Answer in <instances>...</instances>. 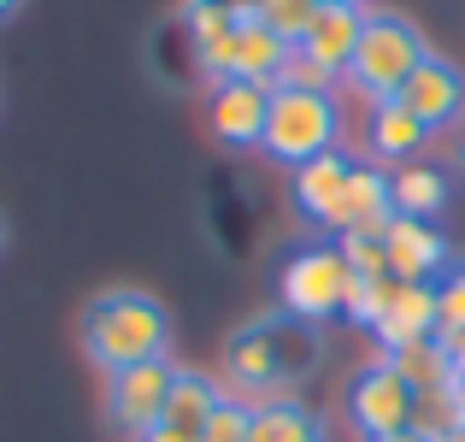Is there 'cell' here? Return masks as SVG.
Returning a JSON list of instances; mask_svg holds the SVG:
<instances>
[{
	"mask_svg": "<svg viewBox=\"0 0 465 442\" xmlns=\"http://www.w3.org/2000/svg\"><path fill=\"white\" fill-rule=\"evenodd\" d=\"M336 248H341V260H348V272H353V277H389L383 230H348Z\"/></svg>",
	"mask_w": 465,
	"mask_h": 442,
	"instance_id": "cell-22",
	"label": "cell"
},
{
	"mask_svg": "<svg viewBox=\"0 0 465 442\" xmlns=\"http://www.w3.org/2000/svg\"><path fill=\"white\" fill-rule=\"evenodd\" d=\"M318 6H360L365 12V0H318Z\"/></svg>",
	"mask_w": 465,
	"mask_h": 442,
	"instance_id": "cell-33",
	"label": "cell"
},
{
	"mask_svg": "<svg viewBox=\"0 0 465 442\" xmlns=\"http://www.w3.org/2000/svg\"><path fill=\"white\" fill-rule=\"evenodd\" d=\"M371 337L383 342V354L430 342L436 337V284H389V301H383V313H377Z\"/></svg>",
	"mask_w": 465,
	"mask_h": 442,
	"instance_id": "cell-11",
	"label": "cell"
},
{
	"mask_svg": "<svg viewBox=\"0 0 465 442\" xmlns=\"http://www.w3.org/2000/svg\"><path fill=\"white\" fill-rule=\"evenodd\" d=\"M348 425L365 442L412 431V384L389 360H371L365 372H353V384H348Z\"/></svg>",
	"mask_w": 465,
	"mask_h": 442,
	"instance_id": "cell-6",
	"label": "cell"
},
{
	"mask_svg": "<svg viewBox=\"0 0 465 442\" xmlns=\"http://www.w3.org/2000/svg\"><path fill=\"white\" fill-rule=\"evenodd\" d=\"M454 195L442 166H424V159H407L401 171H389V201H395L401 218H436Z\"/></svg>",
	"mask_w": 465,
	"mask_h": 442,
	"instance_id": "cell-15",
	"label": "cell"
},
{
	"mask_svg": "<svg viewBox=\"0 0 465 442\" xmlns=\"http://www.w3.org/2000/svg\"><path fill=\"white\" fill-rule=\"evenodd\" d=\"M248 419H253V407H248V401L224 396V401H218V413H213V425H206V437H201V442H248Z\"/></svg>",
	"mask_w": 465,
	"mask_h": 442,
	"instance_id": "cell-27",
	"label": "cell"
},
{
	"mask_svg": "<svg viewBox=\"0 0 465 442\" xmlns=\"http://www.w3.org/2000/svg\"><path fill=\"white\" fill-rule=\"evenodd\" d=\"M460 425H465L460 377H454V384H442V389H419V396H412V431H419V437L442 442L448 431H460Z\"/></svg>",
	"mask_w": 465,
	"mask_h": 442,
	"instance_id": "cell-20",
	"label": "cell"
},
{
	"mask_svg": "<svg viewBox=\"0 0 465 442\" xmlns=\"http://www.w3.org/2000/svg\"><path fill=\"white\" fill-rule=\"evenodd\" d=\"M183 6H206V12H224V18H253L260 0H183Z\"/></svg>",
	"mask_w": 465,
	"mask_h": 442,
	"instance_id": "cell-28",
	"label": "cell"
},
{
	"mask_svg": "<svg viewBox=\"0 0 465 442\" xmlns=\"http://www.w3.org/2000/svg\"><path fill=\"white\" fill-rule=\"evenodd\" d=\"M218 401H224V389H218L206 372H177L171 401H165V419H159V425H171V431H189V437H206Z\"/></svg>",
	"mask_w": 465,
	"mask_h": 442,
	"instance_id": "cell-16",
	"label": "cell"
},
{
	"mask_svg": "<svg viewBox=\"0 0 465 442\" xmlns=\"http://www.w3.org/2000/svg\"><path fill=\"white\" fill-rule=\"evenodd\" d=\"M389 284H395V277H353L348 301H341V318H353V325L371 330L377 313H383V301H389Z\"/></svg>",
	"mask_w": 465,
	"mask_h": 442,
	"instance_id": "cell-24",
	"label": "cell"
},
{
	"mask_svg": "<svg viewBox=\"0 0 465 442\" xmlns=\"http://www.w3.org/2000/svg\"><path fill=\"white\" fill-rule=\"evenodd\" d=\"M454 159L465 166V118H460V130H454Z\"/></svg>",
	"mask_w": 465,
	"mask_h": 442,
	"instance_id": "cell-31",
	"label": "cell"
},
{
	"mask_svg": "<svg viewBox=\"0 0 465 442\" xmlns=\"http://www.w3.org/2000/svg\"><path fill=\"white\" fill-rule=\"evenodd\" d=\"M277 89H301V95H336V71H324L318 59H307L295 47V54L283 59V71H277Z\"/></svg>",
	"mask_w": 465,
	"mask_h": 442,
	"instance_id": "cell-25",
	"label": "cell"
},
{
	"mask_svg": "<svg viewBox=\"0 0 465 442\" xmlns=\"http://www.w3.org/2000/svg\"><path fill=\"white\" fill-rule=\"evenodd\" d=\"M171 348V313L148 289H106L83 306V354L106 377L142 360H165Z\"/></svg>",
	"mask_w": 465,
	"mask_h": 442,
	"instance_id": "cell-2",
	"label": "cell"
},
{
	"mask_svg": "<svg viewBox=\"0 0 465 442\" xmlns=\"http://www.w3.org/2000/svg\"><path fill=\"white\" fill-rule=\"evenodd\" d=\"M377 442H430V437H419V431H395V437H377Z\"/></svg>",
	"mask_w": 465,
	"mask_h": 442,
	"instance_id": "cell-30",
	"label": "cell"
},
{
	"mask_svg": "<svg viewBox=\"0 0 465 442\" xmlns=\"http://www.w3.org/2000/svg\"><path fill=\"white\" fill-rule=\"evenodd\" d=\"M424 59H430V47H424V35L412 30L401 12H365L360 47H353V59H348V83L360 95H371V106L395 101Z\"/></svg>",
	"mask_w": 465,
	"mask_h": 442,
	"instance_id": "cell-3",
	"label": "cell"
},
{
	"mask_svg": "<svg viewBox=\"0 0 465 442\" xmlns=\"http://www.w3.org/2000/svg\"><path fill=\"white\" fill-rule=\"evenodd\" d=\"M348 284H353V272H348V260H341V248L312 242V248H295L283 260V272H277V301H283V313L318 325V318L341 313Z\"/></svg>",
	"mask_w": 465,
	"mask_h": 442,
	"instance_id": "cell-5",
	"label": "cell"
},
{
	"mask_svg": "<svg viewBox=\"0 0 465 442\" xmlns=\"http://www.w3.org/2000/svg\"><path fill=\"white\" fill-rule=\"evenodd\" d=\"M18 6H24V0H0V24H6V18H12Z\"/></svg>",
	"mask_w": 465,
	"mask_h": 442,
	"instance_id": "cell-32",
	"label": "cell"
},
{
	"mask_svg": "<svg viewBox=\"0 0 465 442\" xmlns=\"http://www.w3.org/2000/svg\"><path fill=\"white\" fill-rule=\"evenodd\" d=\"M424 142H430V130H424L401 101H377L371 106V154L377 159H401V166H407V159H419Z\"/></svg>",
	"mask_w": 465,
	"mask_h": 442,
	"instance_id": "cell-19",
	"label": "cell"
},
{
	"mask_svg": "<svg viewBox=\"0 0 465 442\" xmlns=\"http://www.w3.org/2000/svg\"><path fill=\"white\" fill-rule=\"evenodd\" d=\"M248 442H324V419H318L307 401L283 396V401H265V407H253Z\"/></svg>",
	"mask_w": 465,
	"mask_h": 442,
	"instance_id": "cell-17",
	"label": "cell"
},
{
	"mask_svg": "<svg viewBox=\"0 0 465 442\" xmlns=\"http://www.w3.org/2000/svg\"><path fill=\"white\" fill-rule=\"evenodd\" d=\"M0 242H6V225H0Z\"/></svg>",
	"mask_w": 465,
	"mask_h": 442,
	"instance_id": "cell-35",
	"label": "cell"
},
{
	"mask_svg": "<svg viewBox=\"0 0 465 442\" xmlns=\"http://www.w3.org/2000/svg\"><path fill=\"white\" fill-rule=\"evenodd\" d=\"M383 360L412 384V396H419V389L454 384V360H448V348H442L436 337H430V342H412V348H401V354H383Z\"/></svg>",
	"mask_w": 465,
	"mask_h": 442,
	"instance_id": "cell-21",
	"label": "cell"
},
{
	"mask_svg": "<svg viewBox=\"0 0 465 442\" xmlns=\"http://www.w3.org/2000/svg\"><path fill=\"white\" fill-rule=\"evenodd\" d=\"M171 384H177V366L171 360H142V366H124V372L106 377V419L118 431L142 437L165 419V401H171Z\"/></svg>",
	"mask_w": 465,
	"mask_h": 442,
	"instance_id": "cell-7",
	"label": "cell"
},
{
	"mask_svg": "<svg viewBox=\"0 0 465 442\" xmlns=\"http://www.w3.org/2000/svg\"><path fill=\"white\" fill-rule=\"evenodd\" d=\"M289 54H295V42H283L277 30H265L260 18H242V30H236V77L272 83L277 89V71H283Z\"/></svg>",
	"mask_w": 465,
	"mask_h": 442,
	"instance_id": "cell-18",
	"label": "cell"
},
{
	"mask_svg": "<svg viewBox=\"0 0 465 442\" xmlns=\"http://www.w3.org/2000/svg\"><path fill=\"white\" fill-rule=\"evenodd\" d=\"M360 30H365V12L360 6H318V18L307 24V35H301V54L318 59L324 71H348V59H353V47H360Z\"/></svg>",
	"mask_w": 465,
	"mask_h": 442,
	"instance_id": "cell-13",
	"label": "cell"
},
{
	"mask_svg": "<svg viewBox=\"0 0 465 442\" xmlns=\"http://www.w3.org/2000/svg\"><path fill=\"white\" fill-rule=\"evenodd\" d=\"M253 18H260L265 30H277L283 42H301V35H307V24L318 18V0H260V6H253Z\"/></svg>",
	"mask_w": 465,
	"mask_h": 442,
	"instance_id": "cell-23",
	"label": "cell"
},
{
	"mask_svg": "<svg viewBox=\"0 0 465 442\" xmlns=\"http://www.w3.org/2000/svg\"><path fill=\"white\" fill-rule=\"evenodd\" d=\"M383 248H389V277L395 284H436L448 272V236L430 225V218H389L383 230Z\"/></svg>",
	"mask_w": 465,
	"mask_h": 442,
	"instance_id": "cell-9",
	"label": "cell"
},
{
	"mask_svg": "<svg viewBox=\"0 0 465 442\" xmlns=\"http://www.w3.org/2000/svg\"><path fill=\"white\" fill-rule=\"evenodd\" d=\"M136 442H201V437H189V431H171V425H153V431H142Z\"/></svg>",
	"mask_w": 465,
	"mask_h": 442,
	"instance_id": "cell-29",
	"label": "cell"
},
{
	"mask_svg": "<svg viewBox=\"0 0 465 442\" xmlns=\"http://www.w3.org/2000/svg\"><path fill=\"white\" fill-rule=\"evenodd\" d=\"M460 396H465V384H460Z\"/></svg>",
	"mask_w": 465,
	"mask_h": 442,
	"instance_id": "cell-36",
	"label": "cell"
},
{
	"mask_svg": "<svg viewBox=\"0 0 465 442\" xmlns=\"http://www.w3.org/2000/svg\"><path fill=\"white\" fill-rule=\"evenodd\" d=\"M442 442H465V425H460V431H448V437H442Z\"/></svg>",
	"mask_w": 465,
	"mask_h": 442,
	"instance_id": "cell-34",
	"label": "cell"
},
{
	"mask_svg": "<svg viewBox=\"0 0 465 442\" xmlns=\"http://www.w3.org/2000/svg\"><path fill=\"white\" fill-rule=\"evenodd\" d=\"M265 118H272V83L230 77L213 83V95H206V125L224 147H260Z\"/></svg>",
	"mask_w": 465,
	"mask_h": 442,
	"instance_id": "cell-8",
	"label": "cell"
},
{
	"mask_svg": "<svg viewBox=\"0 0 465 442\" xmlns=\"http://www.w3.org/2000/svg\"><path fill=\"white\" fill-rule=\"evenodd\" d=\"M341 136V106L336 95H301V89H272V118H265L260 147L277 166H307L330 154Z\"/></svg>",
	"mask_w": 465,
	"mask_h": 442,
	"instance_id": "cell-4",
	"label": "cell"
},
{
	"mask_svg": "<svg viewBox=\"0 0 465 442\" xmlns=\"http://www.w3.org/2000/svg\"><path fill=\"white\" fill-rule=\"evenodd\" d=\"M318 354H324V342H318V325L295 313H260L248 318V325L230 337L224 348V372L230 384H236V401H248V407H265V401H283L289 384H301V377L318 366Z\"/></svg>",
	"mask_w": 465,
	"mask_h": 442,
	"instance_id": "cell-1",
	"label": "cell"
},
{
	"mask_svg": "<svg viewBox=\"0 0 465 442\" xmlns=\"http://www.w3.org/2000/svg\"><path fill=\"white\" fill-rule=\"evenodd\" d=\"M395 101L407 106L424 130H442V125H454V118H465V77H460V65H448V59L430 54L407 77V89H401Z\"/></svg>",
	"mask_w": 465,
	"mask_h": 442,
	"instance_id": "cell-10",
	"label": "cell"
},
{
	"mask_svg": "<svg viewBox=\"0 0 465 442\" xmlns=\"http://www.w3.org/2000/svg\"><path fill=\"white\" fill-rule=\"evenodd\" d=\"M348 177H353V159L341 154V147H330V154L295 166V206H301V218H312V225H324V230L336 225V206H341Z\"/></svg>",
	"mask_w": 465,
	"mask_h": 442,
	"instance_id": "cell-12",
	"label": "cell"
},
{
	"mask_svg": "<svg viewBox=\"0 0 465 442\" xmlns=\"http://www.w3.org/2000/svg\"><path fill=\"white\" fill-rule=\"evenodd\" d=\"M454 330H465V266L442 272L436 284V337H454Z\"/></svg>",
	"mask_w": 465,
	"mask_h": 442,
	"instance_id": "cell-26",
	"label": "cell"
},
{
	"mask_svg": "<svg viewBox=\"0 0 465 442\" xmlns=\"http://www.w3.org/2000/svg\"><path fill=\"white\" fill-rule=\"evenodd\" d=\"M389 218H395V201H389V177L383 166H353L348 189H341V206H336V236H348V230H389Z\"/></svg>",
	"mask_w": 465,
	"mask_h": 442,
	"instance_id": "cell-14",
	"label": "cell"
}]
</instances>
